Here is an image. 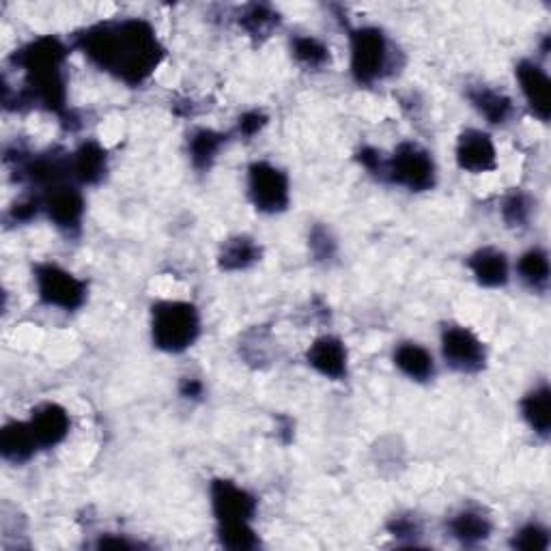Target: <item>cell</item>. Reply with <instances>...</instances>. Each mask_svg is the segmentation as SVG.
<instances>
[{
  "label": "cell",
  "mask_w": 551,
  "mask_h": 551,
  "mask_svg": "<svg viewBox=\"0 0 551 551\" xmlns=\"http://www.w3.org/2000/svg\"><path fill=\"white\" fill-rule=\"evenodd\" d=\"M291 52L302 67L323 69L330 65V48L321 39L310 35H298L291 41Z\"/></svg>",
  "instance_id": "25"
},
{
  "label": "cell",
  "mask_w": 551,
  "mask_h": 551,
  "mask_svg": "<svg viewBox=\"0 0 551 551\" xmlns=\"http://www.w3.org/2000/svg\"><path fill=\"white\" fill-rule=\"evenodd\" d=\"M76 46L95 67L132 87L147 82L164 59L158 33L143 18L93 24L76 35Z\"/></svg>",
  "instance_id": "1"
},
{
  "label": "cell",
  "mask_w": 551,
  "mask_h": 551,
  "mask_svg": "<svg viewBox=\"0 0 551 551\" xmlns=\"http://www.w3.org/2000/svg\"><path fill=\"white\" fill-rule=\"evenodd\" d=\"M218 539L226 549L250 551L259 547L257 530L252 521H233V524H218Z\"/></svg>",
  "instance_id": "26"
},
{
  "label": "cell",
  "mask_w": 551,
  "mask_h": 551,
  "mask_svg": "<svg viewBox=\"0 0 551 551\" xmlns=\"http://www.w3.org/2000/svg\"><path fill=\"white\" fill-rule=\"evenodd\" d=\"M397 369L412 381H429L435 375V362L431 353L418 343H403L394 351Z\"/></svg>",
  "instance_id": "21"
},
{
  "label": "cell",
  "mask_w": 551,
  "mask_h": 551,
  "mask_svg": "<svg viewBox=\"0 0 551 551\" xmlns=\"http://www.w3.org/2000/svg\"><path fill=\"white\" fill-rule=\"evenodd\" d=\"M390 532L394 536H416L420 532L414 517H394L390 524Z\"/></svg>",
  "instance_id": "33"
},
{
  "label": "cell",
  "mask_w": 551,
  "mask_h": 551,
  "mask_svg": "<svg viewBox=\"0 0 551 551\" xmlns=\"http://www.w3.org/2000/svg\"><path fill=\"white\" fill-rule=\"evenodd\" d=\"M28 427L35 435L39 450H46L65 442L69 429H72V418L59 403H41L28 418Z\"/></svg>",
  "instance_id": "13"
},
{
  "label": "cell",
  "mask_w": 551,
  "mask_h": 551,
  "mask_svg": "<svg viewBox=\"0 0 551 551\" xmlns=\"http://www.w3.org/2000/svg\"><path fill=\"white\" fill-rule=\"evenodd\" d=\"M248 196L261 214H280L291 203L287 173L272 162H252L248 168Z\"/></svg>",
  "instance_id": "7"
},
{
  "label": "cell",
  "mask_w": 551,
  "mask_h": 551,
  "mask_svg": "<svg viewBox=\"0 0 551 551\" xmlns=\"http://www.w3.org/2000/svg\"><path fill=\"white\" fill-rule=\"evenodd\" d=\"M211 508L218 524H233V521H252L257 515V498L250 491L239 487L233 480L218 478L209 489Z\"/></svg>",
  "instance_id": "10"
},
{
  "label": "cell",
  "mask_w": 551,
  "mask_h": 551,
  "mask_svg": "<svg viewBox=\"0 0 551 551\" xmlns=\"http://www.w3.org/2000/svg\"><path fill=\"white\" fill-rule=\"evenodd\" d=\"M41 199V209L46 211V216L56 229L63 233H76L82 226L84 218V196L78 190V183L63 181L56 186L48 188Z\"/></svg>",
  "instance_id": "9"
},
{
  "label": "cell",
  "mask_w": 551,
  "mask_h": 551,
  "mask_svg": "<svg viewBox=\"0 0 551 551\" xmlns=\"http://www.w3.org/2000/svg\"><path fill=\"white\" fill-rule=\"evenodd\" d=\"M534 203L528 194L515 192L502 205V216L508 226H526L532 218Z\"/></svg>",
  "instance_id": "28"
},
{
  "label": "cell",
  "mask_w": 551,
  "mask_h": 551,
  "mask_svg": "<svg viewBox=\"0 0 551 551\" xmlns=\"http://www.w3.org/2000/svg\"><path fill=\"white\" fill-rule=\"evenodd\" d=\"M491 521L485 513L476 508H463L455 517L448 521V532L452 539H457L463 545H478L491 536Z\"/></svg>",
  "instance_id": "19"
},
{
  "label": "cell",
  "mask_w": 551,
  "mask_h": 551,
  "mask_svg": "<svg viewBox=\"0 0 551 551\" xmlns=\"http://www.w3.org/2000/svg\"><path fill=\"white\" fill-rule=\"evenodd\" d=\"M455 158L461 171L472 175L489 173L498 166V151L493 145V138L483 130H474V127L461 132Z\"/></svg>",
  "instance_id": "11"
},
{
  "label": "cell",
  "mask_w": 551,
  "mask_h": 551,
  "mask_svg": "<svg viewBox=\"0 0 551 551\" xmlns=\"http://www.w3.org/2000/svg\"><path fill=\"white\" fill-rule=\"evenodd\" d=\"M37 450L39 444L31 427H28V420L7 422L3 431H0V455H3L5 461L22 465L26 461H31Z\"/></svg>",
  "instance_id": "17"
},
{
  "label": "cell",
  "mask_w": 551,
  "mask_h": 551,
  "mask_svg": "<svg viewBox=\"0 0 551 551\" xmlns=\"http://www.w3.org/2000/svg\"><path fill=\"white\" fill-rule=\"evenodd\" d=\"M181 397H186V399H199V397H203V384H201V381L199 379H192V377H188V379H183L181 381Z\"/></svg>",
  "instance_id": "34"
},
{
  "label": "cell",
  "mask_w": 551,
  "mask_h": 551,
  "mask_svg": "<svg viewBox=\"0 0 551 551\" xmlns=\"http://www.w3.org/2000/svg\"><path fill=\"white\" fill-rule=\"evenodd\" d=\"M515 76L532 115L547 121L551 115V82L545 69L536 61H521L515 69Z\"/></svg>",
  "instance_id": "12"
},
{
  "label": "cell",
  "mask_w": 551,
  "mask_h": 551,
  "mask_svg": "<svg viewBox=\"0 0 551 551\" xmlns=\"http://www.w3.org/2000/svg\"><path fill=\"white\" fill-rule=\"evenodd\" d=\"M351 50V76L358 84L371 87L377 80L384 78L390 69L392 48L386 33L377 26L353 28L349 35Z\"/></svg>",
  "instance_id": "4"
},
{
  "label": "cell",
  "mask_w": 551,
  "mask_h": 551,
  "mask_svg": "<svg viewBox=\"0 0 551 551\" xmlns=\"http://www.w3.org/2000/svg\"><path fill=\"white\" fill-rule=\"evenodd\" d=\"M278 22L280 16L270 5H248L242 11V16H239V24L252 37H267L278 26Z\"/></svg>",
  "instance_id": "27"
},
{
  "label": "cell",
  "mask_w": 551,
  "mask_h": 551,
  "mask_svg": "<svg viewBox=\"0 0 551 551\" xmlns=\"http://www.w3.org/2000/svg\"><path fill=\"white\" fill-rule=\"evenodd\" d=\"M521 416L528 422V427L539 435L549 437L551 431V392L547 384L530 390L524 401H521Z\"/></svg>",
  "instance_id": "22"
},
{
  "label": "cell",
  "mask_w": 551,
  "mask_h": 551,
  "mask_svg": "<svg viewBox=\"0 0 551 551\" xmlns=\"http://www.w3.org/2000/svg\"><path fill=\"white\" fill-rule=\"evenodd\" d=\"M468 97L472 106L483 115L491 125H504L508 119L513 117V100L506 93L491 89V87H472L468 91Z\"/></svg>",
  "instance_id": "20"
},
{
  "label": "cell",
  "mask_w": 551,
  "mask_h": 551,
  "mask_svg": "<svg viewBox=\"0 0 551 551\" xmlns=\"http://www.w3.org/2000/svg\"><path fill=\"white\" fill-rule=\"evenodd\" d=\"M468 267L480 287L498 289L504 287L511 278V265L506 254L498 248H480L468 259Z\"/></svg>",
  "instance_id": "16"
},
{
  "label": "cell",
  "mask_w": 551,
  "mask_h": 551,
  "mask_svg": "<svg viewBox=\"0 0 551 551\" xmlns=\"http://www.w3.org/2000/svg\"><path fill=\"white\" fill-rule=\"evenodd\" d=\"M306 362L313 366L321 377L341 381L347 377L349 353L341 338L326 334V336H319L317 341L308 347Z\"/></svg>",
  "instance_id": "14"
},
{
  "label": "cell",
  "mask_w": 551,
  "mask_h": 551,
  "mask_svg": "<svg viewBox=\"0 0 551 551\" xmlns=\"http://www.w3.org/2000/svg\"><path fill=\"white\" fill-rule=\"evenodd\" d=\"M265 123H267V117L261 110H248L242 117H239V134L246 138H252L254 134H259L263 130Z\"/></svg>",
  "instance_id": "31"
},
{
  "label": "cell",
  "mask_w": 551,
  "mask_h": 551,
  "mask_svg": "<svg viewBox=\"0 0 551 551\" xmlns=\"http://www.w3.org/2000/svg\"><path fill=\"white\" fill-rule=\"evenodd\" d=\"M384 177L409 192H427L435 188L437 168L425 147L403 143L386 160Z\"/></svg>",
  "instance_id": "5"
},
{
  "label": "cell",
  "mask_w": 551,
  "mask_h": 551,
  "mask_svg": "<svg viewBox=\"0 0 551 551\" xmlns=\"http://www.w3.org/2000/svg\"><path fill=\"white\" fill-rule=\"evenodd\" d=\"M35 287L39 300L61 310H78L87 302V282L67 272L56 263H39L35 267Z\"/></svg>",
  "instance_id": "6"
},
{
  "label": "cell",
  "mask_w": 551,
  "mask_h": 551,
  "mask_svg": "<svg viewBox=\"0 0 551 551\" xmlns=\"http://www.w3.org/2000/svg\"><path fill=\"white\" fill-rule=\"evenodd\" d=\"M67 48L61 39L52 35L37 37L13 56L28 87L22 91L20 102L44 106L56 115H63L67 102V80H65Z\"/></svg>",
  "instance_id": "2"
},
{
  "label": "cell",
  "mask_w": 551,
  "mask_h": 551,
  "mask_svg": "<svg viewBox=\"0 0 551 551\" xmlns=\"http://www.w3.org/2000/svg\"><path fill=\"white\" fill-rule=\"evenodd\" d=\"M224 143H226V136L220 132L207 130V127L196 130L188 140V153L196 171H209L211 164L216 162L218 153L222 151Z\"/></svg>",
  "instance_id": "23"
},
{
  "label": "cell",
  "mask_w": 551,
  "mask_h": 551,
  "mask_svg": "<svg viewBox=\"0 0 551 551\" xmlns=\"http://www.w3.org/2000/svg\"><path fill=\"white\" fill-rule=\"evenodd\" d=\"M513 547L521 551H545L549 549V534L539 524H528L515 532Z\"/></svg>",
  "instance_id": "29"
},
{
  "label": "cell",
  "mask_w": 551,
  "mask_h": 551,
  "mask_svg": "<svg viewBox=\"0 0 551 551\" xmlns=\"http://www.w3.org/2000/svg\"><path fill=\"white\" fill-rule=\"evenodd\" d=\"M106 171L108 153L95 140H87L69 155V173H72V181L78 186H95L104 179Z\"/></svg>",
  "instance_id": "15"
},
{
  "label": "cell",
  "mask_w": 551,
  "mask_h": 551,
  "mask_svg": "<svg viewBox=\"0 0 551 551\" xmlns=\"http://www.w3.org/2000/svg\"><path fill=\"white\" fill-rule=\"evenodd\" d=\"M308 242H310V250H313L317 261H330L336 254V242L326 226H315V229L310 231Z\"/></svg>",
  "instance_id": "30"
},
{
  "label": "cell",
  "mask_w": 551,
  "mask_h": 551,
  "mask_svg": "<svg viewBox=\"0 0 551 551\" xmlns=\"http://www.w3.org/2000/svg\"><path fill=\"white\" fill-rule=\"evenodd\" d=\"M100 547H104V549H130L132 543L125 541V539H102Z\"/></svg>",
  "instance_id": "35"
},
{
  "label": "cell",
  "mask_w": 551,
  "mask_h": 551,
  "mask_svg": "<svg viewBox=\"0 0 551 551\" xmlns=\"http://www.w3.org/2000/svg\"><path fill=\"white\" fill-rule=\"evenodd\" d=\"M201 336V315L194 304L166 300L153 306L151 338L166 353L188 351Z\"/></svg>",
  "instance_id": "3"
},
{
  "label": "cell",
  "mask_w": 551,
  "mask_h": 551,
  "mask_svg": "<svg viewBox=\"0 0 551 551\" xmlns=\"http://www.w3.org/2000/svg\"><path fill=\"white\" fill-rule=\"evenodd\" d=\"M517 274L532 291H545L549 285V254L543 248H532L524 252L517 261Z\"/></svg>",
  "instance_id": "24"
},
{
  "label": "cell",
  "mask_w": 551,
  "mask_h": 551,
  "mask_svg": "<svg viewBox=\"0 0 551 551\" xmlns=\"http://www.w3.org/2000/svg\"><path fill=\"white\" fill-rule=\"evenodd\" d=\"M261 261V246L248 235L226 239L218 254V265L224 272H244Z\"/></svg>",
  "instance_id": "18"
},
{
  "label": "cell",
  "mask_w": 551,
  "mask_h": 551,
  "mask_svg": "<svg viewBox=\"0 0 551 551\" xmlns=\"http://www.w3.org/2000/svg\"><path fill=\"white\" fill-rule=\"evenodd\" d=\"M360 162H362V166L369 173L384 175V171H386V160L381 158V153L377 149H373V147H364L360 151Z\"/></svg>",
  "instance_id": "32"
},
{
  "label": "cell",
  "mask_w": 551,
  "mask_h": 551,
  "mask_svg": "<svg viewBox=\"0 0 551 551\" xmlns=\"http://www.w3.org/2000/svg\"><path fill=\"white\" fill-rule=\"evenodd\" d=\"M442 356L452 371L472 375L485 369V343L463 326H448L442 332Z\"/></svg>",
  "instance_id": "8"
}]
</instances>
